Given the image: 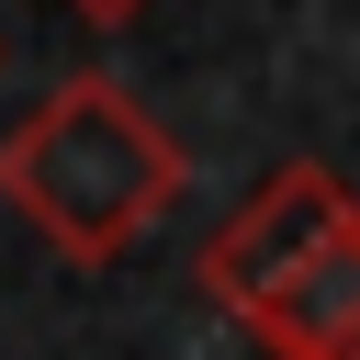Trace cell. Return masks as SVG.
Here are the masks:
<instances>
[{"label":"cell","mask_w":360,"mask_h":360,"mask_svg":"<svg viewBox=\"0 0 360 360\" xmlns=\"http://www.w3.org/2000/svg\"><path fill=\"white\" fill-rule=\"evenodd\" d=\"M180 180H191L180 135H169L124 79H101V68L56 79V90L0 135V202H11L56 259H79V270H112V259L180 202Z\"/></svg>","instance_id":"cell-1"},{"label":"cell","mask_w":360,"mask_h":360,"mask_svg":"<svg viewBox=\"0 0 360 360\" xmlns=\"http://www.w3.org/2000/svg\"><path fill=\"white\" fill-rule=\"evenodd\" d=\"M326 248H360V214H349V191H338V169L326 158H281L214 236H202V292L225 304V315H259L281 281H304Z\"/></svg>","instance_id":"cell-2"},{"label":"cell","mask_w":360,"mask_h":360,"mask_svg":"<svg viewBox=\"0 0 360 360\" xmlns=\"http://www.w3.org/2000/svg\"><path fill=\"white\" fill-rule=\"evenodd\" d=\"M270 360H360V248H326L304 281H281L259 315H236Z\"/></svg>","instance_id":"cell-3"},{"label":"cell","mask_w":360,"mask_h":360,"mask_svg":"<svg viewBox=\"0 0 360 360\" xmlns=\"http://www.w3.org/2000/svg\"><path fill=\"white\" fill-rule=\"evenodd\" d=\"M68 11H79V22H90V34H124V22H135V11H146V0H68Z\"/></svg>","instance_id":"cell-4"}]
</instances>
